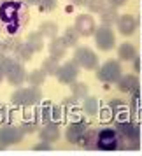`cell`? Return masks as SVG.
Returning <instances> with one entry per match:
<instances>
[{
    "label": "cell",
    "mask_w": 142,
    "mask_h": 156,
    "mask_svg": "<svg viewBox=\"0 0 142 156\" xmlns=\"http://www.w3.org/2000/svg\"><path fill=\"white\" fill-rule=\"evenodd\" d=\"M27 42L32 46V49L35 51V53L44 49V35L41 32H30L28 37H27Z\"/></svg>",
    "instance_id": "7402d4cb"
},
{
    "label": "cell",
    "mask_w": 142,
    "mask_h": 156,
    "mask_svg": "<svg viewBox=\"0 0 142 156\" xmlns=\"http://www.w3.org/2000/svg\"><path fill=\"white\" fill-rule=\"evenodd\" d=\"M128 0H107V4H111L114 7H121V5H125Z\"/></svg>",
    "instance_id": "d590c367"
},
{
    "label": "cell",
    "mask_w": 142,
    "mask_h": 156,
    "mask_svg": "<svg viewBox=\"0 0 142 156\" xmlns=\"http://www.w3.org/2000/svg\"><path fill=\"white\" fill-rule=\"evenodd\" d=\"M118 18H119L118 7H114V5H111V4H107L105 7L100 11V21H102V25L112 27L114 23H118Z\"/></svg>",
    "instance_id": "e0dca14e"
},
{
    "label": "cell",
    "mask_w": 142,
    "mask_h": 156,
    "mask_svg": "<svg viewBox=\"0 0 142 156\" xmlns=\"http://www.w3.org/2000/svg\"><path fill=\"white\" fill-rule=\"evenodd\" d=\"M21 130L25 132V133H34V132L37 130V123H35V121H32V123L25 121V123L21 125Z\"/></svg>",
    "instance_id": "836d02e7"
},
{
    "label": "cell",
    "mask_w": 142,
    "mask_h": 156,
    "mask_svg": "<svg viewBox=\"0 0 142 156\" xmlns=\"http://www.w3.org/2000/svg\"><path fill=\"white\" fill-rule=\"evenodd\" d=\"M27 21V7L16 0H4L0 4V23L5 27L9 35H16Z\"/></svg>",
    "instance_id": "6da1fadb"
},
{
    "label": "cell",
    "mask_w": 142,
    "mask_h": 156,
    "mask_svg": "<svg viewBox=\"0 0 142 156\" xmlns=\"http://www.w3.org/2000/svg\"><path fill=\"white\" fill-rule=\"evenodd\" d=\"M97 140H98V132L93 128H86L84 135L81 139V144L84 149H97Z\"/></svg>",
    "instance_id": "d6986e66"
},
{
    "label": "cell",
    "mask_w": 142,
    "mask_h": 156,
    "mask_svg": "<svg viewBox=\"0 0 142 156\" xmlns=\"http://www.w3.org/2000/svg\"><path fill=\"white\" fill-rule=\"evenodd\" d=\"M39 32H41L44 37L53 39V37L58 35V25L55 21H42L41 23V27H39Z\"/></svg>",
    "instance_id": "484cf974"
},
{
    "label": "cell",
    "mask_w": 142,
    "mask_h": 156,
    "mask_svg": "<svg viewBox=\"0 0 142 156\" xmlns=\"http://www.w3.org/2000/svg\"><path fill=\"white\" fill-rule=\"evenodd\" d=\"M46 77H48V74H46L42 69H37V70H32L30 74H27V81H28V84L30 86H37V88L46 81Z\"/></svg>",
    "instance_id": "cb8c5ba5"
},
{
    "label": "cell",
    "mask_w": 142,
    "mask_h": 156,
    "mask_svg": "<svg viewBox=\"0 0 142 156\" xmlns=\"http://www.w3.org/2000/svg\"><path fill=\"white\" fill-rule=\"evenodd\" d=\"M84 4L90 12H98V14H100V11L107 5L105 0H84Z\"/></svg>",
    "instance_id": "f546056e"
},
{
    "label": "cell",
    "mask_w": 142,
    "mask_h": 156,
    "mask_svg": "<svg viewBox=\"0 0 142 156\" xmlns=\"http://www.w3.org/2000/svg\"><path fill=\"white\" fill-rule=\"evenodd\" d=\"M41 140L44 142H55L60 139V128H58V123L56 121H49V123H44V126L41 128Z\"/></svg>",
    "instance_id": "9a60e30c"
},
{
    "label": "cell",
    "mask_w": 142,
    "mask_h": 156,
    "mask_svg": "<svg viewBox=\"0 0 142 156\" xmlns=\"http://www.w3.org/2000/svg\"><path fill=\"white\" fill-rule=\"evenodd\" d=\"M48 76H56L58 74V69H60V65H58V60H55V58H46L42 62V67H41Z\"/></svg>",
    "instance_id": "83f0119b"
},
{
    "label": "cell",
    "mask_w": 142,
    "mask_h": 156,
    "mask_svg": "<svg viewBox=\"0 0 142 156\" xmlns=\"http://www.w3.org/2000/svg\"><path fill=\"white\" fill-rule=\"evenodd\" d=\"M39 9L41 11H44V12H49V11H53V9L58 5V0H39Z\"/></svg>",
    "instance_id": "1f68e13d"
},
{
    "label": "cell",
    "mask_w": 142,
    "mask_h": 156,
    "mask_svg": "<svg viewBox=\"0 0 142 156\" xmlns=\"http://www.w3.org/2000/svg\"><path fill=\"white\" fill-rule=\"evenodd\" d=\"M2 55H5V51H4V48H2V41H0V56Z\"/></svg>",
    "instance_id": "60d3db41"
},
{
    "label": "cell",
    "mask_w": 142,
    "mask_h": 156,
    "mask_svg": "<svg viewBox=\"0 0 142 156\" xmlns=\"http://www.w3.org/2000/svg\"><path fill=\"white\" fill-rule=\"evenodd\" d=\"M34 53H35V51L32 49V46L27 42V44H21V46L18 48V51L14 53V56H16V60H20V62H30L32 56H34Z\"/></svg>",
    "instance_id": "d4e9b609"
},
{
    "label": "cell",
    "mask_w": 142,
    "mask_h": 156,
    "mask_svg": "<svg viewBox=\"0 0 142 156\" xmlns=\"http://www.w3.org/2000/svg\"><path fill=\"white\" fill-rule=\"evenodd\" d=\"M5 79H7L12 86L20 88V86L27 81V70H25V67H23V62L12 60L11 65H9V69L5 70Z\"/></svg>",
    "instance_id": "52a82bcc"
},
{
    "label": "cell",
    "mask_w": 142,
    "mask_h": 156,
    "mask_svg": "<svg viewBox=\"0 0 142 156\" xmlns=\"http://www.w3.org/2000/svg\"><path fill=\"white\" fill-rule=\"evenodd\" d=\"M86 128L88 126H86L84 121H74V123H70L69 128H67V132H65L67 142H70V144H79L81 139H83V135H84V132H86Z\"/></svg>",
    "instance_id": "7c38bea8"
},
{
    "label": "cell",
    "mask_w": 142,
    "mask_h": 156,
    "mask_svg": "<svg viewBox=\"0 0 142 156\" xmlns=\"http://www.w3.org/2000/svg\"><path fill=\"white\" fill-rule=\"evenodd\" d=\"M72 4H76V5H83L84 4V0H70Z\"/></svg>",
    "instance_id": "f35d334b"
},
{
    "label": "cell",
    "mask_w": 142,
    "mask_h": 156,
    "mask_svg": "<svg viewBox=\"0 0 142 156\" xmlns=\"http://www.w3.org/2000/svg\"><path fill=\"white\" fill-rule=\"evenodd\" d=\"M95 44L100 51H111L116 46V34L111 27L102 25L95 30Z\"/></svg>",
    "instance_id": "277c9868"
},
{
    "label": "cell",
    "mask_w": 142,
    "mask_h": 156,
    "mask_svg": "<svg viewBox=\"0 0 142 156\" xmlns=\"http://www.w3.org/2000/svg\"><path fill=\"white\" fill-rule=\"evenodd\" d=\"M48 49H49V56L55 58V60H62V58H65V55H67V46H65L63 39L62 37H53V39H49V44H48Z\"/></svg>",
    "instance_id": "5bb4252c"
},
{
    "label": "cell",
    "mask_w": 142,
    "mask_h": 156,
    "mask_svg": "<svg viewBox=\"0 0 142 156\" xmlns=\"http://www.w3.org/2000/svg\"><path fill=\"white\" fill-rule=\"evenodd\" d=\"M51 118H53V121L60 123V121H62V107L53 105V114H51Z\"/></svg>",
    "instance_id": "e575fe53"
},
{
    "label": "cell",
    "mask_w": 142,
    "mask_h": 156,
    "mask_svg": "<svg viewBox=\"0 0 142 156\" xmlns=\"http://www.w3.org/2000/svg\"><path fill=\"white\" fill-rule=\"evenodd\" d=\"M74 60L81 69H86V70H95L98 65V56L90 48H77L74 53Z\"/></svg>",
    "instance_id": "8992f818"
},
{
    "label": "cell",
    "mask_w": 142,
    "mask_h": 156,
    "mask_svg": "<svg viewBox=\"0 0 142 156\" xmlns=\"http://www.w3.org/2000/svg\"><path fill=\"white\" fill-rule=\"evenodd\" d=\"M25 4H28V5H37L39 4V0H23Z\"/></svg>",
    "instance_id": "74e56055"
},
{
    "label": "cell",
    "mask_w": 142,
    "mask_h": 156,
    "mask_svg": "<svg viewBox=\"0 0 142 156\" xmlns=\"http://www.w3.org/2000/svg\"><path fill=\"white\" fill-rule=\"evenodd\" d=\"M42 100V93L37 86H28V88H18L11 95V102L16 107H30L35 105Z\"/></svg>",
    "instance_id": "7a4b0ae2"
},
{
    "label": "cell",
    "mask_w": 142,
    "mask_h": 156,
    "mask_svg": "<svg viewBox=\"0 0 142 156\" xmlns=\"http://www.w3.org/2000/svg\"><path fill=\"white\" fill-rule=\"evenodd\" d=\"M83 107H84V112L86 114L95 116V114L98 112L100 104H98V100L95 98V97H84V104H83Z\"/></svg>",
    "instance_id": "4316f807"
},
{
    "label": "cell",
    "mask_w": 142,
    "mask_h": 156,
    "mask_svg": "<svg viewBox=\"0 0 142 156\" xmlns=\"http://www.w3.org/2000/svg\"><path fill=\"white\" fill-rule=\"evenodd\" d=\"M74 27L77 28L81 37H91V35H95V30H97L95 20H93V16H90V14H79L77 18H76Z\"/></svg>",
    "instance_id": "8fae6325"
},
{
    "label": "cell",
    "mask_w": 142,
    "mask_h": 156,
    "mask_svg": "<svg viewBox=\"0 0 142 156\" xmlns=\"http://www.w3.org/2000/svg\"><path fill=\"white\" fill-rule=\"evenodd\" d=\"M79 32L76 27H67V30L63 32V35H62V39H63V42L67 48H76L79 42Z\"/></svg>",
    "instance_id": "ffe728a7"
},
{
    "label": "cell",
    "mask_w": 142,
    "mask_h": 156,
    "mask_svg": "<svg viewBox=\"0 0 142 156\" xmlns=\"http://www.w3.org/2000/svg\"><path fill=\"white\" fill-rule=\"evenodd\" d=\"M116 130H118V133H119L121 139H125V140H130V142H139V137H140V128L137 126L135 123L128 119H123V121H118V125H116Z\"/></svg>",
    "instance_id": "30bf717a"
},
{
    "label": "cell",
    "mask_w": 142,
    "mask_h": 156,
    "mask_svg": "<svg viewBox=\"0 0 142 156\" xmlns=\"http://www.w3.org/2000/svg\"><path fill=\"white\" fill-rule=\"evenodd\" d=\"M109 107L112 109V112H114V116L118 118V121H123V119H126L125 118V114L128 112V107L125 105V102H121V100H111L109 102Z\"/></svg>",
    "instance_id": "603a6c76"
},
{
    "label": "cell",
    "mask_w": 142,
    "mask_h": 156,
    "mask_svg": "<svg viewBox=\"0 0 142 156\" xmlns=\"http://www.w3.org/2000/svg\"><path fill=\"white\" fill-rule=\"evenodd\" d=\"M135 56H137V49H135L133 44L123 42L119 46V49H118V58H119L121 62H132V60H135Z\"/></svg>",
    "instance_id": "ac0fdd59"
},
{
    "label": "cell",
    "mask_w": 142,
    "mask_h": 156,
    "mask_svg": "<svg viewBox=\"0 0 142 156\" xmlns=\"http://www.w3.org/2000/svg\"><path fill=\"white\" fill-rule=\"evenodd\" d=\"M34 149H35V151H42V149H46V151H49V149H51V146H49V142H44V140H42V144H37V146H35Z\"/></svg>",
    "instance_id": "8d00e7d4"
},
{
    "label": "cell",
    "mask_w": 142,
    "mask_h": 156,
    "mask_svg": "<svg viewBox=\"0 0 142 156\" xmlns=\"http://www.w3.org/2000/svg\"><path fill=\"white\" fill-rule=\"evenodd\" d=\"M77 76H79V65L76 63V60L60 65L58 74H56L58 81H60L62 84H67V86H70L72 83H76V81H77Z\"/></svg>",
    "instance_id": "9c48e42d"
},
{
    "label": "cell",
    "mask_w": 142,
    "mask_h": 156,
    "mask_svg": "<svg viewBox=\"0 0 142 156\" xmlns=\"http://www.w3.org/2000/svg\"><path fill=\"white\" fill-rule=\"evenodd\" d=\"M70 90H72V97H76V98L88 97V84H84V83H72Z\"/></svg>",
    "instance_id": "f1b7e54d"
},
{
    "label": "cell",
    "mask_w": 142,
    "mask_h": 156,
    "mask_svg": "<svg viewBox=\"0 0 142 156\" xmlns=\"http://www.w3.org/2000/svg\"><path fill=\"white\" fill-rule=\"evenodd\" d=\"M118 30L123 37H130L133 35V32L137 30V20L132 14H121L118 18Z\"/></svg>",
    "instance_id": "4fadbf2b"
},
{
    "label": "cell",
    "mask_w": 142,
    "mask_h": 156,
    "mask_svg": "<svg viewBox=\"0 0 142 156\" xmlns=\"http://www.w3.org/2000/svg\"><path fill=\"white\" fill-rule=\"evenodd\" d=\"M21 44L23 42H21V39H20V37L9 35L7 39H4V41H2V48H4V51H5V55H9V53H12V55H14Z\"/></svg>",
    "instance_id": "44dd1931"
},
{
    "label": "cell",
    "mask_w": 142,
    "mask_h": 156,
    "mask_svg": "<svg viewBox=\"0 0 142 156\" xmlns=\"http://www.w3.org/2000/svg\"><path fill=\"white\" fill-rule=\"evenodd\" d=\"M4 77H5V72H4V70H2V69H0V83L4 81Z\"/></svg>",
    "instance_id": "ab89813d"
},
{
    "label": "cell",
    "mask_w": 142,
    "mask_h": 156,
    "mask_svg": "<svg viewBox=\"0 0 142 156\" xmlns=\"http://www.w3.org/2000/svg\"><path fill=\"white\" fill-rule=\"evenodd\" d=\"M121 65L119 62H114V60H109L97 69V79L102 81V83H118V79L121 77Z\"/></svg>",
    "instance_id": "3957f363"
},
{
    "label": "cell",
    "mask_w": 142,
    "mask_h": 156,
    "mask_svg": "<svg viewBox=\"0 0 142 156\" xmlns=\"http://www.w3.org/2000/svg\"><path fill=\"white\" fill-rule=\"evenodd\" d=\"M114 119V112L111 107H105V109H102L100 111V121L102 123H109V121Z\"/></svg>",
    "instance_id": "d6a6232c"
},
{
    "label": "cell",
    "mask_w": 142,
    "mask_h": 156,
    "mask_svg": "<svg viewBox=\"0 0 142 156\" xmlns=\"http://www.w3.org/2000/svg\"><path fill=\"white\" fill-rule=\"evenodd\" d=\"M116 84H118V90H119V91L133 93L135 90H139V79H137V76H133V74H126V76H121Z\"/></svg>",
    "instance_id": "2e32d148"
},
{
    "label": "cell",
    "mask_w": 142,
    "mask_h": 156,
    "mask_svg": "<svg viewBox=\"0 0 142 156\" xmlns=\"http://www.w3.org/2000/svg\"><path fill=\"white\" fill-rule=\"evenodd\" d=\"M23 132L21 128L11 126V125H2L0 126V147H5L11 144H18L23 140Z\"/></svg>",
    "instance_id": "ba28073f"
},
{
    "label": "cell",
    "mask_w": 142,
    "mask_h": 156,
    "mask_svg": "<svg viewBox=\"0 0 142 156\" xmlns=\"http://www.w3.org/2000/svg\"><path fill=\"white\" fill-rule=\"evenodd\" d=\"M97 149L102 151H114L119 149V133L114 128H104L98 132V140H97Z\"/></svg>",
    "instance_id": "5b68a950"
},
{
    "label": "cell",
    "mask_w": 142,
    "mask_h": 156,
    "mask_svg": "<svg viewBox=\"0 0 142 156\" xmlns=\"http://www.w3.org/2000/svg\"><path fill=\"white\" fill-rule=\"evenodd\" d=\"M39 114H41V121H42V123H49V121H53V118H51V114H53V105H51L49 102H46Z\"/></svg>",
    "instance_id": "4dcf8cb0"
}]
</instances>
